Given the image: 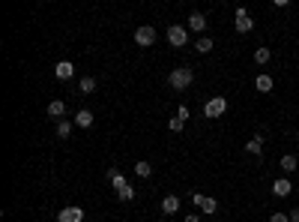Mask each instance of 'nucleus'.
Listing matches in <instances>:
<instances>
[{
    "label": "nucleus",
    "instance_id": "1",
    "mask_svg": "<svg viewBox=\"0 0 299 222\" xmlns=\"http://www.w3.org/2000/svg\"><path fill=\"white\" fill-rule=\"evenodd\" d=\"M191 81H195V72L186 69V66H180V69H173V72L168 75V84H171L173 90H186Z\"/></svg>",
    "mask_w": 299,
    "mask_h": 222
},
{
    "label": "nucleus",
    "instance_id": "2",
    "mask_svg": "<svg viewBox=\"0 0 299 222\" xmlns=\"http://www.w3.org/2000/svg\"><path fill=\"white\" fill-rule=\"evenodd\" d=\"M227 111V99L224 96H213V99H206V105H204V114L213 120V117H221Z\"/></svg>",
    "mask_w": 299,
    "mask_h": 222
},
{
    "label": "nucleus",
    "instance_id": "3",
    "mask_svg": "<svg viewBox=\"0 0 299 222\" xmlns=\"http://www.w3.org/2000/svg\"><path fill=\"white\" fill-rule=\"evenodd\" d=\"M168 42H171L173 48H186V42H189V30H186L183 24H171V27H168Z\"/></svg>",
    "mask_w": 299,
    "mask_h": 222
},
{
    "label": "nucleus",
    "instance_id": "4",
    "mask_svg": "<svg viewBox=\"0 0 299 222\" xmlns=\"http://www.w3.org/2000/svg\"><path fill=\"white\" fill-rule=\"evenodd\" d=\"M156 36H159V33H156V27H150V24H141V27L135 30V42H138L141 48H150V45L156 42Z\"/></svg>",
    "mask_w": 299,
    "mask_h": 222
},
{
    "label": "nucleus",
    "instance_id": "5",
    "mask_svg": "<svg viewBox=\"0 0 299 222\" xmlns=\"http://www.w3.org/2000/svg\"><path fill=\"white\" fill-rule=\"evenodd\" d=\"M191 201H195V204H198V207H201L206 216L219 210V201H216V198H206L204 192H191Z\"/></svg>",
    "mask_w": 299,
    "mask_h": 222
},
{
    "label": "nucleus",
    "instance_id": "6",
    "mask_svg": "<svg viewBox=\"0 0 299 222\" xmlns=\"http://www.w3.org/2000/svg\"><path fill=\"white\" fill-rule=\"evenodd\" d=\"M234 27H236V33H249V30L254 27V21L249 18V12H245L242 6H236V21H234Z\"/></svg>",
    "mask_w": 299,
    "mask_h": 222
},
{
    "label": "nucleus",
    "instance_id": "7",
    "mask_svg": "<svg viewBox=\"0 0 299 222\" xmlns=\"http://www.w3.org/2000/svg\"><path fill=\"white\" fill-rule=\"evenodd\" d=\"M84 219V210L81 207H63L57 213V222H81Z\"/></svg>",
    "mask_w": 299,
    "mask_h": 222
},
{
    "label": "nucleus",
    "instance_id": "8",
    "mask_svg": "<svg viewBox=\"0 0 299 222\" xmlns=\"http://www.w3.org/2000/svg\"><path fill=\"white\" fill-rule=\"evenodd\" d=\"M293 192V183L287 180V177H278L275 183H272V195H278V198H287Z\"/></svg>",
    "mask_w": 299,
    "mask_h": 222
},
{
    "label": "nucleus",
    "instance_id": "9",
    "mask_svg": "<svg viewBox=\"0 0 299 222\" xmlns=\"http://www.w3.org/2000/svg\"><path fill=\"white\" fill-rule=\"evenodd\" d=\"M189 30L204 33V30H206V15H204V12H191V15H189Z\"/></svg>",
    "mask_w": 299,
    "mask_h": 222
},
{
    "label": "nucleus",
    "instance_id": "10",
    "mask_svg": "<svg viewBox=\"0 0 299 222\" xmlns=\"http://www.w3.org/2000/svg\"><path fill=\"white\" fill-rule=\"evenodd\" d=\"M54 75H57L60 81H69V78H72V75H75V66H72V63H69V60H60V63L54 66Z\"/></svg>",
    "mask_w": 299,
    "mask_h": 222
},
{
    "label": "nucleus",
    "instance_id": "11",
    "mask_svg": "<svg viewBox=\"0 0 299 222\" xmlns=\"http://www.w3.org/2000/svg\"><path fill=\"white\" fill-rule=\"evenodd\" d=\"M254 87H257L260 93H269V90H272V75H267V72H257V78H254Z\"/></svg>",
    "mask_w": 299,
    "mask_h": 222
},
{
    "label": "nucleus",
    "instance_id": "12",
    "mask_svg": "<svg viewBox=\"0 0 299 222\" xmlns=\"http://www.w3.org/2000/svg\"><path fill=\"white\" fill-rule=\"evenodd\" d=\"M177 210H180V198L177 195H165L162 198V213L171 216V213H177Z\"/></svg>",
    "mask_w": 299,
    "mask_h": 222
},
{
    "label": "nucleus",
    "instance_id": "13",
    "mask_svg": "<svg viewBox=\"0 0 299 222\" xmlns=\"http://www.w3.org/2000/svg\"><path fill=\"white\" fill-rule=\"evenodd\" d=\"M75 126H81V129H90V126H93V114L87 111V108H81V111L75 114Z\"/></svg>",
    "mask_w": 299,
    "mask_h": 222
},
{
    "label": "nucleus",
    "instance_id": "14",
    "mask_svg": "<svg viewBox=\"0 0 299 222\" xmlns=\"http://www.w3.org/2000/svg\"><path fill=\"white\" fill-rule=\"evenodd\" d=\"M48 114H51V117H63V114H66V102L54 99V102H51V105H48Z\"/></svg>",
    "mask_w": 299,
    "mask_h": 222
},
{
    "label": "nucleus",
    "instance_id": "15",
    "mask_svg": "<svg viewBox=\"0 0 299 222\" xmlns=\"http://www.w3.org/2000/svg\"><path fill=\"white\" fill-rule=\"evenodd\" d=\"M72 126H75V120H60L57 123V135L60 138H69V135H72Z\"/></svg>",
    "mask_w": 299,
    "mask_h": 222
},
{
    "label": "nucleus",
    "instance_id": "16",
    "mask_svg": "<svg viewBox=\"0 0 299 222\" xmlns=\"http://www.w3.org/2000/svg\"><path fill=\"white\" fill-rule=\"evenodd\" d=\"M108 180L114 183V189H117V192L123 189V186H126V177H123L120 171H114V168H111V171H108Z\"/></svg>",
    "mask_w": 299,
    "mask_h": 222
},
{
    "label": "nucleus",
    "instance_id": "17",
    "mask_svg": "<svg viewBox=\"0 0 299 222\" xmlns=\"http://www.w3.org/2000/svg\"><path fill=\"white\" fill-rule=\"evenodd\" d=\"M269 57H272V51H269V48H257V51H254V63H257V66L269 63Z\"/></svg>",
    "mask_w": 299,
    "mask_h": 222
},
{
    "label": "nucleus",
    "instance_id": "18",
    "mask_svg": "<svg viewBox=\"0 0 299 222\" xmlns=\"http://www.w3.org/2000/svg\"><path fill=\"white\" fill-rule=\"evenodd\" d=\"M281 171H296V156H290V153H287V156H281Z\"/></svg>",
    "mask_w": 299,
    "mask_h": 222
},
{
    "label": "nucleus",
    "instance_id": "19",
    "mask_svg": "<svg viewBox=\"0 0 299 222\" xmlns=\"http://www.w3.org/2000/svg\"><path fill=\"white\" fill-rule=\"evenodd\" d=\"M245 150H249V153H257V156H260V150H263V138H260V135H254V138L245 144Z\"/></svg>",
    "mask_w": 299,
    "mask_h": 222
},
{
    "label": "nucleus",
    "instance_id": "20",
    "mask_svg": "<svg viewBox=\"0 0 299 222\" xmlns=\"http://www.w3.org/2000/svg\"><path fill=\"white\" fill-rule=\"evenodd\" d=\"M135 174H138V177H150V174H153V165H150V162H138V165H135Z\"/></svg>",
    "mask_w": 299,
    "mask_h": 222
},
{
    "label": "nucleus",
    "instance_id": "21",
    "mask_svg": "<svg viewBox=\"0 0 299 222\" xmlns=\"http://www.w3.org/2000/svg\"><path fill=\"white\" fill-rule=\"evenodd\" d=\"M195 48L201 51V54H209V51H213V39H206V36H204V39H198V42H195Z\"/></svg>",
    "mask_w": 299,
    "mask_h": 222
},
{
    "label": "nucleus",
    "instance_id": "22",
    "mask_svg": "<svg viewBox=\"0 0 299 222\" xmlns=\"http://www.w3.org/2000/svg\"><path fill=\"white\" fill-rule=\"evenodd\" d=\"M81 90H84V93H93V90H96V78H93V75L81 78Z\"/></svg>",
    "mask_w": 299,
    "mask_h": 222
},
{
    "label": "nucleus",
    "instance_id": "23",
    "mask_svg": "<svg viewBox=\"0 0 299 222\" xmlns=\"http://www.w3.org/2000/svg\"><path fill=\"white\" fill-rule=\"evenodd\" d=\"M117 195H120V201H132V198H135V189H132V186L126 183V186H123V189H120Z\"/></svg>",
    "mask_w": 299,
    "mask_h": 222
},
{
    "label": "nucleus",
    "instance_id": "24",
    "mask_svg": "<svg viewBox=\"0 0 299 222\" xmlns=\"http://www.w3.org/2000/svg\"><path fill=\"white\" fill-rule=\"evenodd\" d=\"M168 126H171V132H183V126H186V120H180V117H173V120H171Z\"/></svg>",
    "mask_w": 299,
    "mask_h": 222
},
{
    "label": "nucleus",
    "instance_id": "25",
    "mask_svg": "<svg viewBox=\"0 0 299 222\" xmlns=\"http://www.w3.org/2000/svg\"><path fill=\"white\" fill-rule=\"evenodd\" d=\"M269 222H290V213H272Z\"/></svg>",
    "mask_w": 299,
    "mask_h": 222
},
{
    "label": "nucleus",
    "instance_id": "26",
    "mask_svg": "<svg viewBox=\"0 0 299 222\" xmlns=\"http://www.w3.org/2000/svg\"><path fill=\"white\" fill-rule=\"evenodd\" d=\"M177 117H180V120H189V108H186V105H180V111H177Z\"/></svg>",
    "mask_w": 299,
    "mask_h": 222
},
{
    "label": "nucleus",
    "instance_id": "27",
    "mask_svg": "<svg viewBox=\"0 0 299 222\" xmlns=\"http://www.w3.org/2000/svg\"><path fill=\"white\" fill-rule=\"evenodd\" d=\"M290 222H299V207H296V210H290Z\"/></svg>",
    "mask_w": 299,
    "mask_h": 222
},
{
    "label": "nucleus",
    "instance_id": "28",
    "mask_svg": "<svg viewBox=\"0 0 299 222\" xmlns=\"http://www.w3.org/2000/svg\"><path fill=\"white\" fill-rule=\"evenodd\" d=\"M186 222H201V216H195V213H189V216H186Z\"/></svg>",
    "mask_w": 299,
    "mask_h": 222
}]
</instances>
